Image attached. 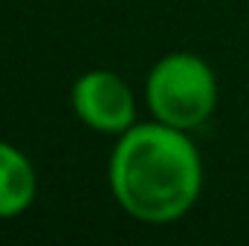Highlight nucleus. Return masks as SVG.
Wrapping results in <instances>:
<instances>
[{
	"instance_id": "nucleus-1",
	"label": "nucleus",
	"mask_w": 249,
	"mask_h": 246,
	"mask_svg": "<svg viewBox=\"0 0 249 246\" xmlns=\"http://www.w3.org/2000/svg\"><path fill=\"white\" fill-rule=\"evenodd\" d=\"M113 194L148 223L186 214L200 194V159L186 136L168 127H136L124 136L110 162Z\"/></svg>"
},
{
	"instance_id": "nucleus-3",
	"label": "nucleus",
	"mask_w": 249,
	"mask_h": 246,
	"mask_svg": "<svg viewBox=\"0 0 249 246\" xmlns=\"http://www.w3.org/2000/svg\"><path fill=\"white\" fill-rule=\"evenodd\" d=\"M75 113L96 130H124L133 122V99L113 72H90L72 87Z\"/></svg>"
},
{
	"instance_id": "nucleus-2",
	"label": "nucleus",
	"mask_w": 249,
	"mask_h": 246,
	"mask_svg": "<svg viewBox=\"0 0 249 246\" xmlns=\"http://www.w3.org/2000/svg\"><path fill=\"white\" fill-rule=\"evenodd\" d=\"M151 110L165 124L186 130L209 119L214 107L212 70L194 55H168L148 78Z\"/></svg>"
},
{
	"instance_id": "nucleus-4",
	"label": "nucleus",
	"mask_w": 249,
	"mask_h": 246,
	"mask_svg": "<svg viewBox=\"0 0 249 246\" xmlns=\"http://www.w3.org/2000/svg\"><path fill=\"white\" fill-rule=\"evenodd\" d=\"M35 197L32 165L15 148L0 142V217H12L23 211Z\"/></svg>"
}]
</instances>
